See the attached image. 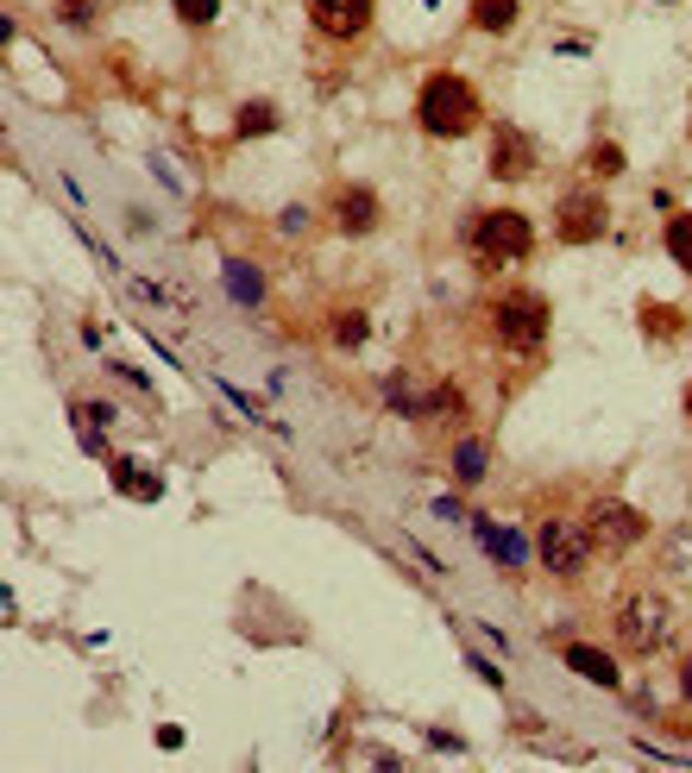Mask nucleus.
<instances>
[{"mask_svg":"<svg viewBox=\"0 0 692 773\" xmlns=\"http://www.w3.org/2000/svg\"><path fill=\"white\" fill-rule=\"evenodd\" d=\"M415 126L429 139H466L479 126V89L460 70H435L415 89Z\"/></svg>","mask_w":692,"mask_h":773,"instance_id":"1","label":"nucleus"},{"mask_svg":"<svg viewBox=\"0 0 692 773\" xmlns=\"http://www.w3.org/2000/svg\"><path fill=\"white\" fill-rule=\"evenodd\" d=\"M466 251H472L485 271L491 265H516V258L536 251V221L516 214V208H485V214L466 221Z\"/></svg>","mask_w":692,"mask_h":773,"instance_id":"2","label":"nucleus"},{"mask_svg":"<svg viewBox=\"0 0 692 773\" xmlns=\"http://www.w3.org/2000/svg\"><path fill=\"white\" fill-rule=\"evenodd\" d=\"M491 333H497V347L511 352H536L541 340H548V302L536 296V290H504V296L485 308Z\"/></svg>","mask_w":692,"mask_h":773,"instance_id":"3","label":"nucleus"},{"mask_svg":"<svg viewBox=\"0 0 692 773\" xmlns=\"http://www.w3.org/2000/svg\"><path fill=\"white\" fill-rule=\"evenodd\" d=\"M617 642L630 654H661L673 648V604L655 598V592H636V598L617 604Z\"/></svg>","mask_w":692,"mask_h":773,"instance_id":"4","label":"nucleus"},{"mask_svg":"<svg viewBox=\"0 0 692 773\" xmlns=\"http://www.w3.org/2000/svg\"><path fill=\"white\" fill-rule=\"evenodd\" d=\"M591 528L586 523H566V516H548V523L536 528V560L548 566L554 578H579L586 573V560H591Z\"/></svg>","mask_w":692,"mask_h":773,"instance_id":"5","label":"nucleus"},{"mask_svg":"<svg viewBox=\"0 0 692 773\" xmlns=\"http://www.w3.org/2000/svg\"><path fill=\"white\" fill-rule=\"evenodd\" d=\"M328 221H333V233L365 239V233L385 226V201H378L372 183H333V189H328Z\"/></svg>","mask_w":692,"mask_h":773,"instance_id":"6","label":"nucleus"},{"mask_svg":"<svg viewBox=\"0 0 692 773\" xmlns=\"http://www.w3.org/2000/svg\"><path fill=\"white\" fill-rule=\"evenodd\" d=\"M378 397H385V409L410 415V422H429L435 409H454V390H441V384H429L415 372H385L378 377Z\"/></svg>","mask_w":692,"mask_h":773,"instance_id":"7","label":"nucleus"},{"mask_svg":"<svg viewBox=\"0 0 692 773\" xmlns=\"http://www.w3.org/2000/svg\"><path fill=\"white\" fill-rule=\"evenodd\" d=\"M554 233H561L566 246H591V239H605V233H611V208H605V196H591V189H566L561 208H554Z\"/></svg>","mask_w":692,"mask_h":773,"instance_id":"8","label":"nucleus"},{"mask_svg":"<svg viewBox=\"0 0 692 773\" xmlns=\"http://www.w3.org/2000/svg\"><path fill=\"white\" fill-rule=\"evenodd\" d=\"M485 171L497 183H523V176H536V139L511 120H491V151H485Z\"/></svg>","mask_w":692,"mask_h":773,"instance_id":"9","label":"nucleus"},{"mask_svg":"<svg viewBox=\"0 0 692 773\" xmlns=\"http://www.w3.org/2000/svg\"><path fill=\"white\" fill-rule=\"evenodd\" d=\"M586 528H591V541H598V548L623 553V548H636L642 535H648V516H642L636 503H617V497H605V503H591Z\"/></svg>","mask_w":692,"mask_h":773,"instance_id":"10","label":"nucleus"},{"mask_svg":"<svg viewBox=\"0 0 692 773\" xmlns=\"http://www.w3.org/2000/svg\"><path fill=\"white\" fill-rule=\"evenodd\" d=\"M466 528H472V541H479V553H491V560H497V566H511V573H516V566H529V553H536V548H529V541H523V535H516L511 523H491V516H472Z\"/></svg>","mask_w":692,"mask_h":773,"instance_id":"11","label":"nucleus"},{"mask_svg":"<svg viewBox=\"0 0 692 773\" xmlns=\"http://www.w3.org/2000/svg\"><path fill=\"white\" fill-rule=\"evenodd\" d=\"M308 20L328 38H360L372 25V0H308Z\"/></svg>","mask_w":692,"mask_h":773,"instance_id":"12","label":"nucleus"},{"mask_svg":"<svg viewBox=\"0 0 692 773\" xmlns=\"http://www.w3.org/2000/svg\"><path fill=\"white\" fill-rule=\"evenodd\" d=\"M561 660L573 667L579 679H591V686H605V692H617L623 686V674H617V660L605 648H586V642H573V648H561Z\"/></svg>","mask_w":692,"mask_h":773,"instance_id":"13","label":"nucleus"},{"mask_svg":"<svg viewBox=\"0 0 692 773\" xmlns=\"http://www.w3.org/2000/svg\"><path fill=\"white\" fill-rule=\"evenodd\" d=\"M221 283H227V296L239 302V308H258V302H265V271H258L253 258H227V265H221Z\"/></svg>","mask_w":692,"mask_h":773,"instance_id":"14","label":"nucleus"},{"mask_svg":"<svg viewBox=\"0 0 692 773\" xmlns=\"http://www.w3.org/2000/svg\"><path fill=\"white\" fill-rule=\"evenodd\" d=\"M114 491L120 497H139V503H157L164 497V478L152 466H139V459H114Z\"/></svg>","mask_w":692,"mask_h":773,"instance_id":"15","label":"nucleus"},{"mask_svg":"<svg viewBox=\"0 0 692 773\" xmlns=\"http://www.w3.org/2000/svg\"><path fill=\"white\" fill-rule=\"evenodd\" d=\"M485 472H491L485 434H466L460 447H454V484H460V491H472V484H485Z\"/></svg>","mask_w":692,"mask_h":773,"instance_id":"16","label":"nucleus"},{"mask_svg":"<svg viewBox=\"0 0 692 773\" xmlns=\"http://www.w3.org/2000/svg\"><path fill=\"white\" fill-rule=\"evenodd\" d=\"M328 340L340 352H360L365 340H372V315H365V308H340V315L328 321Z\"/></svg>","mask_w":692,"mask_h":773,"instance_id":"17","label":"nucleus"},{"mask_svg":"<svg viewBox=\"0 0 692 773\" xmlns=\"http://www.w3.org/2000/svg\"><path fill=\"white\" fill-rule=\"evenodd\" d=\"M265 132H278V107L271 101H246L233 114V139H265Z\"/></svg>","mask_w":692,"mask_h":773,"instance_id":"18","label":"nucleus"},{"mask_svg":"<svg viewBox=\"0 0 692 773\" xmlns=\"http://www.w3.org/2000/svg\"><path fill=\"white\" fill-rule=\"evenodd\" d=\"M516 13H523L516 0H472V25H479V32H491V38H504V32L516 25Z\"/></svg>","mask_w":692,"mask_h":773,"instance_id":"19","label":"nucleus"},{"mask_svg":"<svg viewBox=\"0 0 692 773\" xmlns=\"http://www.w3.org/2000/svg\"><path fill=\"white\" fill-rule=\"evenodd\" d=\"M57 25H70V32H95V25H102V0H57Z\"/></svg>","mask_w":692,"mask_h":773,"instance_id":"20","label":"nucleus"},{"mask_svg":"<svg viewBox=\"0 0 692 773\" xmlns=\"http://www.w3.org/2000/svg\"><path fill=\"white\" fill-rule=\"evenodd\" d=\"M667 251H673L680 271H692V214H673V221H667Z\"/></svg>","mask_w":692,"mask_h":773,"instance_id":"21","label":"nucleus"},{"mask_svg":"<svg viewBox=\"0 0 692 773\" xmlns=\"http://www.w3.org/2000/svg\"><path fill=\"white\" fill-rule=\"evenodd\" d=\"M171 7H177V20H183V25H196V32L221 20V0H171Z\"/></svg>","mask_w":692,"mask_h":773,"instance_id":"22","label":"nucleus"},{"mask_svg":"<svg viewBox=\"0 0 692 773\" xmlns=\"http://www.w3.org/2000/svg\"><path fill=\"white\" fill-rule=\"evenodd\" d=\"M586 164H591L598 176H623V151H617V145H591Z\"/></svg>","mask_w":692,"mask_h":773,"instance_id":"23","label":"nucleus"},{"mask_svg":"<svg viewBox=\"0 0 692 773\" xmlns=\"http://www.w3.org/2000/svg\"><path fill=\"white\" fill-rule=\"evenodd\" d=\"M466 667H472V674H479V679H485V686H491V692H497V686H504V674H497V667H491V660H485V654H466Z\"/></svg>","mask_w":692,"mask_h":773,"instance_id":"24","label":"nucleus"},{"mask_svg":"<svg viewBox=\"0 0 692 773\" xmlns=\"http://www.w3.org/2000/svg\"><path fill=\"white\" fill-rule=\"evenodd\" d=\"M278 226L290 233V239H296V233H308V208H283V214H278Z\"/></svg>","mask_w":692,"mask_h":773,"instance_id":"25","label":"nucleus"},{"mask_svg":"<svg viewBox=\"0 0 692 773\" xmlns=\"http://www.w3.org/2000/svg\"><path fill=\"white\" fill-rule=\"evenodd\" d=\"M680 692H687V699H692V660H687V667H680Z\"/></svg>","mask_w":692,"mask_h":773,"instance_id":"26","label":"nucleus"},{"mask_svg":"<svg viewBox=\"0 0 692 773\" xmlns=\"http://www.w3.org/2000/svg\"><path fill=\"white\" fill-rule=\"evenodd\" d=\"M687 415H692V384H687Z\"/></svg>","mask_w":692,"mask_h":773,"instance_id":"27","label":"nucleus"}]
</instances>
